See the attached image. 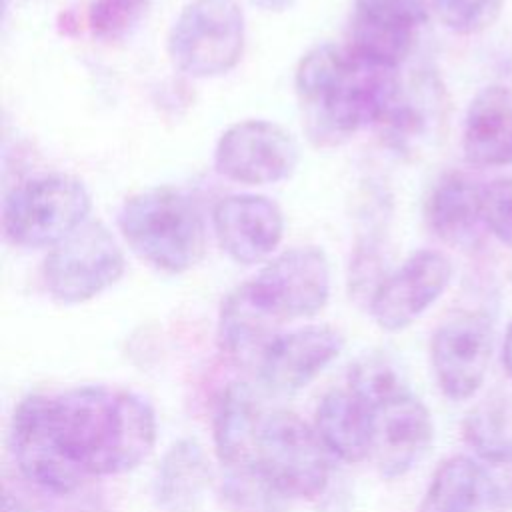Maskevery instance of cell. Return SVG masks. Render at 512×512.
<instances>
[{"label": "cell", "mask_w": 512, "mask_h": 512, "mask_svg": "<svg viewBox=\"0 0 512 512\" xmlns=\"http://www.w3.org/2000/svg\"><path fill=\"white\" fill-rule=\"evenodd\" d=\"M156 444V414L116 386H76L24 398L12 416L18 470L52 496H70L88 478L124 474Z\"/></svg>", "instance_id": "1"}, {"label": "cell", "mask_w": 512, "mask_h": 512, "mask_svg": "<svg viewBox=\"0 0 512 512\" xmlns=\"http://www.w3.org/2000/svg\"><path fill=\"white\" fill-rule=\"evenodd\" d=\"M398 70L370 62L348 46L308 50L294 74V88L318 142H338L360 128L378 126L400 92Z\"/></svg>", "instance_id": "2"}, {"label": "cell", "mask_w": 512, "mask_h": 512, "mask_svg": "<svg viewBox=\"0 0 512 512\" xmlns=\"http://www.w3.org/2000/svg\"><path fill=\"white\" fill-rule=\"evenodd\" d=\"M118 228L130 250L156 270L180 274L206 254V222L190 196L156 186L124 200Z\"/></svg>", "instance_id": "3"}, {"label": "cell", "mask_w": 512, "mask_h": 512, "mask_svg": "<svg viewBox=\"0 0 512 512\" xmlns=\"http://www.w3.org/2000/svg\"><path fill=\"white\" fill-rule=\"evenodd\" d=\"M330 452L318 432L288 410L264 412L254 466L290 500H316L330 482Z\"/></svg>", "instance_id": "4"}, {"label": "cell", "mask_w": 512, "mask_h": 512, "mask_svg": "<svg viewBox=\"0 0 512 512\" xmlns=\"http://www.w3.org/2000/svg\"><path fill=\"white\" fill-rule=\"evenodd\" d=\"M244 46L246 20L236 0H190L168 32V56L190 78L228 74Z\"/></svg>", "instance_id": "5"}, {"label": "cell", "mask_w": 512, "mask_h": 512, "mask_svg": "<svg viewBox=\"0 0 512 512\" xmlns=\"http://www.w3.org/2000/svg\"><path fill=\"white\" fill-rule=\"evenodd\" d=\"M90 208V192L78 178L46 174L16 186L6 196L2 228L16 246H56L86 222Z\"/></svg>", "instance_id": "6"}, {"label": "cell", "mask_w": 512, "mask_h": 512, "mask_svg": "<svg viewBox=\"0 0 512 512\" xmlns=\"http://www.w3.org/2000/svg\"><path fill=\"white\" fill-rule=\"evenodd\" d=\"M124 252L112 232L98 220H86L60 240L44 260V284L60 304H82L124 274Z\"/></svg>", "instance_id": "7"}, {"label": "cell", "mask_w": 512, "mask_h": 512, "mask_svg": "<svg viewBox=\"0 0 512 512\" xmlns=\"http://www.w3.org/2000/svg\"><path fill=\"white\" fill-rule=\"evenodd\" d=\"M494 350V324L482 310H458L444 318L430 340V364L438 388L450 400H468L484 384Z\"/></svg>", "instance_id": "8"}, {"label": "cell", "mask_w": 512, "mask_h": 512, "mask_svg": "<svg viewBox=\"0 0 512 512\" xmlns=\"http://www.w3.org/2000/svg\"><path fill=\"white\" fill-rule=\"evenodd\" d=\"M262 306L280 322L318 314L330 296V264L316 246H294L248 282Z\"/></svg>", "instance_id": "9"}, {"label": "cell", "mask_w": 512, "mask_h": 512, "mask_svg": "<svg viewBox=\"0 0 512 512\" xmlns=\"http://www.w3.org/2000/svg\"><path fill=\"white\" fill-rule=\"evenodd\" d=\"M294 136L270 120H242L228 126L216 142L218 174L240 184H276L298 166Z\"/></svg>", "instance_id": "10"}, {"label": "cell", "mask_w": 512, "mask_h": 512, "mask_svg": "<svg viewBox=\"0 0 512 512\" xmlns=\"http://www.w3.org/2000/svg\"><path fill=\"white\" fill-rule=\"evenodd\" d=\"M370 456L386 480L408 474L426 456L434 424L424 402L404 388L370 408Z\"/></svg>", "instance_id": "11"}, {"label": "cell", "mask_w": 512, "mask_h": 512, "mask_svg": "<svg viewBox=\"0 0 512 512\" xmlns=\"http://www.w3.org/2000/svg\"><path fill=\"white\" fill-rule=\"evenodd\" d=\"M452 262L438 250L410 254L392 274L384 276L368 300L374 322L386 332L414 324L448 288Z\"/></svg>", "instance_id": "12"}, {"label": "cell", "mask_w": 512, "mask_h": 512, "mask_svg": "<svg viewBox=\"0 0 512 512\" xmlns=\"http://www.w3.org/2000/svg\"><path fill=\"white\" fill-rule=\"evenodd\" d=\"M212 228L220 248L238 264L266 260L280 244L284 216L276 202L258 194H230L216 202Z\"/></svg>", "instance_id": "13"}, {"label": "cell", "mask_w": 512, "mask_h": 512, "mask_svg": "<svg viewBox=\"0 0 512 512\" xmlns=\"http://www.w3.org/2000/svg\"><path fill=\"white\" fill-rule=\"evenodd\" d=\"M342 348L344 336L334 326H302L272 340L258 362V372L266 388L284 394L296 392L322 374Z\"/></svg>", "instance_id": "14"}, {"label": "cell", "mask_w": 512, "mask_h": 512, "mask_svg": "<svg viewBox=\"0 0 512 512\" xmlns=\"http://www.w3.org/2000/svg\"><path fill=\"white\" fill-rule=\"evenodd\" d=\"M462 436L502 506L512 510V398L490 396L478 402L464 418Z\"/></svg>", "instance_id": "15"}, {"label": "cell", "mask_w": 512, "mask_h": 512, "mask_svg": "<svg viewBox=\"0 0 512 512\" xmlns=\"http://www.w3.org/2000/svg\"><path fill=\"white\" fill-rule=\"evenodd\" d=\"M424 218L438 240L454 248H472L486 230L484 184L466 172L444 174L426 198Z\"/></svg>", "instance_id": "16"}, {"label": "cell", "mask_w": 512, "mask_h": 512, "mask_svg": "<svg viewBox=\"0 0 512 512\" xmlns=\"http://www.w3.org/2000/svg\"><path fill=\"white\" fill-rule=\"evenodd\" d=\"M468 164L496 168L512 164V88L492 84L470 102L462 126Z\"/></svg>", "instance_id": "17"}, {"label": "cell", "mask_w": 512, "mask_h": 512, "mask_svg": "<svg viewBox=\"0 0 512 512\" xmlns=\"http://www.w3.org/2000/svg\"><path fill=\"white\" fill-rule=\"evenodd\" d=\"M418 512H508L490 478L472 456L444 460L420 502Z\"/></svg>", "instance_id": "18"}, {"label": "cell", "mask_w": 512, "mask_h": 512, "mask_svg": "<svg viewBox=\"0 0 512 512\" xmlns=\"http://www.w3.org/2000/svg\"><path fill=\"white\" fill-rule=\"evenodd\" d=\"M210 462L194 438L176 440L154 476V500L164 512H196L210 486Z\"/></svg>", "instance_id": "19"}, {"label": "cell", "mask_w": 512, "mask_h": 512, "mask_svg": "<svg viewBox=\"0 0 512 512\" xmlns=\"http://www.w3.org/2000/svg\"><path fill=\"white\" fill-rule=\"evenodd\" d=\"M282 322L254 296L248 282L234 288L220 308L218 338L222 348L240 362H260L266 348L280 334Z\"/></svg>", "instance_id": "20"}, {"label": "cell", "mask_w": 512, "mask_h": 512, "mask_svg": "<svg viewBox=\"0 0 512 512\" xmlns=\"http://www.w3.org/2000/svg\"><path fill=\"white\" fill-rule=\"evenodd\" d=\"M314 430L326 450L344 462H362L370 456V410L350 388L324 394L316 408Z\"/></svg>", "instance_id": "21"}, {"label": "cell", "mask_w": 512, "mask_h": 512, "mask_svg": "<svg viewBox=\"0 0 512 512\" xmlns=\"http://www.w3.org/2000/svg\"><path fill=\"white\" fill-rule=\"evenodd\" d=\"M264 412L254 392L242 384H230L214 412V446L222 468L254 466L256 432Z\"/></svg>", "instance_id": "22"}, {"label": "cell", "mask_w": 512, "mask_h": 512, "mask_svg": "<svg viewBox=\"0 0 512 512\" xmlns=\"http://www.w3.org/2000/svg\"><path fill=\"white\" fill-rule=\"evenodd\" d=\"M222 498L228 512H288L292 502L256 466L224 468Z\"/></svg>", "instance_id": "23"}, {"label": "cell", "mask_w": 512, "mask_h": 512, "mask_svg": "<svg viewBox=\"0 0 512 512\" xmlns=\"http://www.w3.org/2000/svg\"><path fill=\"white\" fill-rule=\"evenodd\" d=\"M152 0H92L88 30L96 40L114 42L132 34L146 18Z\"/></svg>", "instance_id": "24"}, {"label": "cell", "mask_w": 512, "mask_h": 512, "mask_svg": "<svg viewBox=\"0 0 512 512\" xmlns=\"http://www.w3.org/2000/svg\"><path fill=\"white\" fill-rule=\"evenodd\" d=\"M348 388L370 408L372 404L408 388L398 366L378 354L360 358L348 374Z\"/></svg>", "instance_id": "25"}, {"label": "cell", "mask_w": 512, "mask_h": 512, "mask_svg": "<svg viewBox=\"0 0 512 512\" xmlns=\"http://www.w3.org/2000/svg\"><path fill=\"white\" fill-rule=\"evenodd\" d=\"M428 4L430 0H354L350 24L416 34Z\"/></svg>", "instance_id": "26"}, {"label": "cell", "mask_w": 512, "mask_h": 512, "mask_svg": "<svg viewBox=\"0 0 512 512\" xmlns=\"http://www.w3.org/2000/svg\"><path fill=\"white\" fill-rule=\"evenodd\" d=\"M506 0H430L438 20L454 34L472 36L500 18Z\"/></svg>", "instance_id": "27"}, {"label": "cell", "mask_w": 512, "mask_h": 512, "mask_svg": "<svg viewBox=\"0 0 512 512\" xmlns=\"http://www.w3.org/2000/svg\"><path fill=\"white\" fill-rule=\"evenodd\" d=\"M484 224L496 240L512 248V176L484 184Z\"/></svg>", "instance_id": "28"}, {"label": "cell", "mask_w": 512, "mask_h": 512, "mask_svg": "<svg viewBox=\"0 0 512 512\" xmlns=\"http://www.w3.org/2000/svg\"><path fill=\"white\" fill-rule=\"evenodd\" d=\"M502 366L508 378L512 380V322L508 324L504 332V342H502Z\"/></svg>", "instance_id": "29"}, {"label": "cell", "mask_w": 512, "mask_h": 512, "mask_svg": "<svg viewBox=\"0 0 512 512\" xmlns=\"http://www.w3.org/2000/svg\"><path fill=\"white\" fill-rule=\"evenodd\" d=\"M294 2L296 0H250V4H254L266 12H282V10L290 8Z\"/></svg>", "instance_id": "30"}, {"label": "cell", "mask_w": 512, "mask_h": 512, "mask_svg": "<svg viewBox=\"0 0 512 512\" xmlns=\"http://www.w3.org/2000/svg\"><path fill=\"white\" fill-rule=\"evenodd\" d=\"M54 512H104L100 510L94 502H80V504H68V506H62Z\"/></svg>", "instance_id": "31"}, {"label": "cell", "mask_w": 512, "mask_h": 512, "mask_svg": "<svg viewBox=\"0 0 512 512\" xmlns=\"http://www.w3.org/2000/svg\"><path fill=\"white\" fill-rule=\"evenodd\" d=\"M2 512H26V508L22 506V502L18 498H14L12 494H4V502H2Z\"/></svg>", "instance_id": "32"}, {"label": "cell", "mask_w": 512, "mask_h": 512, "mask_svg": "<svg viewBox=\"0 0 512 512\" xmlns=\"http://www.w3.org/2000/svg\"><path fill=\"white\" fill-rule=\"evenodd\" d=\"M504 68H506L508 76L512 78V42H510V48H508V52H506V58H504Z\"/></svg>", "instance_id": "33"}]
</instances>
